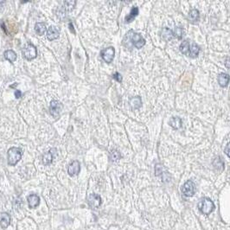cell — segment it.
<instances>
[{
	"label": "cell",
	"instance_id": "6da1fadb",
	"mask_svg": "<svg viewBox=\"0 0 230 230\" xmlns=\"http://www.w3.org/2000/svg\"><path fill=\"white\" fill-rule=\"evenodd\" d=\"M179 49H180V51L184 55H185L189 57H191V58L197 57L200 53L199 46L195 44L194 42H191L189 40H185V41L182 42Z\"/></svg>",
	"mask_w": 230,
	"mask_h": 230
},
{
	"label": "cell",
	"instance_id": "7a4b0ae2",
	"mask_svg": "<svg viewBox=\"0 0 230 230\" xmlns=\"http://www.w3.org/2000/svg\"><path fill=\"white\" fill-rule=\"evenodd\" d=\"M7 155H8V164L11 166H14L21 159L23 151L18 147H11L8 150Z\"/></svg>",
	"mask_w": 230,
	"mask_h": 230
},
{
	"label": "cell",
	"instance_id": "3957f363",
	"mask_svg": "<svg viewBox=\"0 0 230 230\" xmlns=\"http://www.w3.org/2000/svg\"><path fill=\"white\" fill-rule=\"evenodd\" d=\"M215 206L214 203L208 197H205L203 199H202L200 201V203H198V209L200 210V212L203 213V215H206L212 213L215 209Z\"/></svg>",
	"mask_w": 230,
	"mask_h": 230
},
{
	"label": "cell",
	"instance_id": "277c9868",
	"mask_svg": "<svg viewBox=\"0 0 230 230\" xmlns=\"http://www.w3.org/2000/svg\"><path fill=\"white\" fill-rule=\"evenodd\" d=\"M126 37L129 40H131L132 43L136 49H141L142 47L145 44V40L143 38V36L139 33L134 32L133 30H130L126 34Z\"/></svg>",
	"mask_w": 230,
	"mask_h": 230
},
{
	"label": "cell",
	"instance_id": "5b68a950",
	"mask_svg": "<svg viewBox=\"0 0 230 230\" xmlns=\"http://www.w3.org/2000/svg\"><path fill=\"white\" fill-rule=\"evenodd\" d=\"M22 54H23V56L28 60V61H31L33 59H35L37 55V50H36V48L33 44L31 43H27L24 48H23V50H22Z\"/></svg>",
	"mask_w": 230,
	"mask_h": 230
},
{
	"label": "cell",
	"instance_id": "8992f818",
	"mask_svg": "<svg viewBox=\"0 0 230 230\" xmlns=\"http://www.w3.org/2000/svg\"><path fill=\"white\" fill-rule=\"evenodd\" d=\"M182 192H183L184 195L186 196V197L193 196L195 192V184L192 181H190V180L187 181L185 184L183 185V187H182Z\"/></svg>",
	"mask_w": 230,
	"mask_h": 230
},
{
	"label": "cell",
	"instance_id": "52a82bcc",
	"mask_svg": "<svg viewBox=\"0 0 230 230\" xmlns=\"http://www.w3.org/2000/svg\"><path fill=\"white\" fill-rule=\"evenodd\" d=\"M155 174L157 177H160L164 182H169L170 179V175L169 174L167 170L162 164H157L155 167Z\"/></svg>",
	"mask_w": 230,
	"mask_h": 230
},
{
	"label": "cell",
	"instance_id": "ba28073f",
	"mask_svg": "<svg viewBox=\"0 0 230 230\" xmlns=\"http://www.w3.org/2000/svg\"><path fill=\"white\" fill-rule=\"evenodd\" d=\"M114 54L115 50L114 47L106 48V49H102L100 51V55H101L102 59L106 62H107V63H110V62H113L114 57Z\"/></svg>",
	"mask_w": 230,
	"mask_h": 230
},
{
	"label": "cell",
	"instance_id": "9c48e42d",
	"mask_svg": "<svg viewBox=\"0 0 230 230\" xmlns=\"http://www.w3.org/2000/svg\"><path fill=\"white\" fill-rule=\"evenodd\" d=\"M62 110V104L58 101V100H53L51 102H50V105H49V112L52 116L54 117H58L61 112Z\"/></svg>",
	"mask_w": 230,
	"mask_h": 230
},
{
	"label": "cell",
	"instance_id": "30bf717a",
	"mask_svg": "<svg viewBox=\"0 0 230 230\" xmlns=\"http://www.w3.org/2000/svg\"><path fill=\"white\" fill-rule=\"evenodd\" d=\"M101 197L97 194H91L88 197V205L93 209H98L101 205Z\"/></svg>",
	"mask_w": 230,
	"mask_h": 230
},
{
	"label": "cell",
	"instance_id": "8fae6325",
	"mask_svg": "<svg viewBox=\"0 0 230 230\" xmlns=\"http://www.w3.org/2000/svg\"><path fill=\"white\" fill-rule=\"evenodd\" d=\"M80 170V163L78 161H73L68 168V173L69 176H76Z\"/></svg>",
	"mask_w": 230,
	"mask_h": 230
},
{
	"label": "cell",
	"instance_id": "7c38bea8",
	"mask_svg": "<svg viewBox=\"0 0 230 230\" xmlns=\"http://www.w3.org/2000/svg\"><path fill=\"white\" fill-rule=\"evenodd\" d=\"M55 152H56V149H51V150H49L48 152L44 153L43 155V159H42L43 160V164H45V165L50 164L53 162Z\"/></svg>",
	"mask_w": 230,
	"mask_h": 230
},
{
	"label": "cell",
	"instance_id": "4fadbf2b",
	"mask_svg": "<svg viewBox=\"0 0 230 230\" xmlns=\"http://www.w3.org/2000/svg\"><path fill=\"white\" fill-rule=\"evenodd\" d=\"M27 200H28V204H29V209H35L40 204V197L35 194H31L29 195Z\"/></svg>",
	"mask_w": 230,
	"mask_h": 230
},
{
	"label": "cell",
	"instance_id": "5bb4252c",
	"mask_svg": "<svg viewBox=\"0 0 230 230\" xmlns=\"http://www.w3.org/2000/svg\"><path fill=\"white\" fill-rule=\"evenodd\" d=\"M59 35H60V32L55 27L50 26L47 30V38L49 41H54L57 39L59 37Z\"/></svg>",
	"mask_w": 230,
	"mask_h": 230
},
{
	"label": "cell",
	"instance_id": "9a60e30c",
	"mask_svg": "<svg viewBox=\"0 0 230 230\" xmlns=\"http://www.w3.org/2000/svg\"><path fill=\"white\" fill-rule=\"evenodd\" d=\"M10 223V215L8 213L3 212L0 215V226L2 229H6L8 228Z\"/></svg>",
	"mask_w": 230,
	"mask_h": 230
},
{
	"label": "cell",
	"instance_id": "2e32d148",
	"mask_svg": "<svg viewBox=\"0 0 230 230\" xmlns=\"http://www.w3.org/2000/svg\"><path fill=\"white\" fill-rule=\"evenodd\" d=\"M129 104H130V106L132 107V109H139V108H140L142 106L141 97H139V96L133 97L130 100Z\"/></svg>",
	"mask_w": 230,
	"mask_h": 230
},
{
	"label": "cell",
	"instance_id": "e0dca14e",
	"mask_svg": "<svg viewBox=\"0 0 230 230\" xmlns=\"http://www.w3.org/2000/svg\"><path fill=\"white\" fill-rule=\"evenodd\" d=\"M229 74H224V73H221L219 74L218 76V82H219V85L222 87V88H225L229 85Z\"/></svg>",
	"mask_w": 230,
	"mask_h": 230
},
{
	"label": "cell",
	"instance_id": "ac0fdd59",
	"mask_svg": "<svg viewBox=\"0 0 230 230\" xmlns=\"http://www.w3.org/2000/svg\"><path fill=\"white\" fill-rule=\"evenodd\" d=\"M169 125L174 129H179L182 126V119L179 117H172L169 120Z\"/></svg>",
	"mask_w": 230,
	"mask_h": 230
},
{
	"label": "cell",
	"instance_id": "d6986e66",
	"mask_svg": "<svg viewBox=\"0 0 230 230\" xmlns=\"http://www.w3.org/2000/svg\"><path fill=\"white\" fill-rule=\"evenodd\" d=\"M138 15H139V8L136 7V6H133L131 10V11H130V13H129V15H127L125 17V20L126 23H131Z\"/></svg>",
	"mask_w": 230,
	"mask_h": 230
},
{
	"label": "cell",
	"instance_id": "ffe728a7",
	"mask_svg": "<svg viewBox=\"0 0 230 230\" xmlns=\"http://www.w3.org/2000/svg\"><path fill=\"white\" fill-rule=\"evenodd\" d=\"M189 19L192 22V23H196L199 21L200 19V12L199 10L196 9L191 10L189 13Z\"/></svg>",
	"mask_w": 230,
	"mask_h": 230
},
{
	"label": "cell",
	"instance_id": "44dd1931",
	"mask_svg": "<svg viewBox=\"0 0 230 230\" xmlns=\"http://www.w3.org/2000/svg\"><path fill=\"white\" fill-rule=\"evenodd\" d=\"M161 35H162V38L165 41H169V40H171L173 38V31L171 29H170L168 28H164L162 29V33H161Z\"/></svg>",
	"mask_w": 230,
	"mask_h": 230
},
{
	"label": "cell",
	"instance_id": "7402d4cb",
	"mask_svg": "<svg viewBox=\"0 0 230 230\" xmlns=\"http://www.w3.org/2000/svg\"><path fill=\"white\" fill-rule=\"evenodd\" d=\"M35 32H36V34L38 35H44V33L47 30V28H46L45 24H43V23H37V24H35Z\"/></svg>",
	"mask_w": 230,
	"mask_h": 230
},
{
	"label": "cell",
	"instance_id": "603a6c76",
	"mask_svg": "<svg viewBox=\"0 0 230 230\" xmlns=\"http://www.w3.org/2000/svg\"><path fill=\"white\" fill-rule=\"evenodd\" d=\"M76 2L75 1H63L62 3V10L65 11H70L74 9V5H75Z\"/></svg>",
	"mask_w": 230,
	"mask_h": 230
},
{
	"label": "cell",
	"instance_id": "cb8c5ba5",
	"mask_svg": "<svg viewBox=\"0 0 230 230\" xmlns=\"http://www.w3.org/2000/svg\"><path fill=\"white\" fill-rule=\"evenodd\" d=\"M4 58L7 61H9L10 62H13L17 60V54L15 53L13 50H10V49L6 50L4 54Z\"/></svg>",
	"mask_w": 230,
	"mask_h": 230
},
{
	"label": "cell",
	"instance_id": "d4e9b609",
	"mask_svg": "<svg viewBox=\"0 0 230 230\" xmlns=\"http://www.w3.org/2000/svg\"><path fill=\"white\" fill-rule=\"evenodd\" d=\"M122 158L120 152H119L117 150H113L110 153V159L112 162H117Z\"/></svg>",
	"mask_w": 230,
	"mask_h": 230
},
{
	"label": "cell",
	"instance_id": "484cf974",
	"mask_svg": "<svg viewBox=\"0 0 230 230\" xmlns=\"http://www.w3.org/2000/svg\"><path fill=\"white\" fill-rule=\"evenodd\" d=\"M214 166H215V168L217 169V170H222L223 169H224V164H223V162L221 161V158H215V161H214Z\"/></svg>",
	"mask_w": 230,
	"mask_h": 230
},
{
	"label": "cell",
	"instance_id": "4316f807",
	"mask_svg": "<svg viewBox=\"0 0 230 230\" xmlns=\"http://www.w3.org/2000/svg\"><path fill=\"white\" fill-rule=\"evenodd\" d=\"M183 34H184V29L182 28H180V27H177L176 29L173 31V37H176L177 39H180V38H182Z\"/></svg>",
	"mask_w": 230,
	"mask_h": 230
},
{
	"label": "cell",
	"instance_id": "83f0119b",
	"mask_svg": "<svg viewBox=\"0 0 230 230\" xmlns=\"http://www.w3.org/2000/svg\"><path fill=\"white\" fill-rule=\"evenodd\" d=\"M113 78L116 80L118 82H122V76H121V74H119V73H118V72H116L114 73V74H113Z\"/></svg>",
	"mask_w": 230,
	"mask_h": 230
},
{
	"label": "cell",
	"instance_id": "f1b7e54d",
	"mask_svg": "<svg viewBox=\"0 0 230 230\" xmlns=\"http://www.w3.org/2000/svg\"><path fill=\"white\" fill-rule=\"evenodd\" d=\"M15 96H16L17 99L21 98V96H22V93H21V91H19V90H16V91H15Z\"/></svg>",
	"mask_w": 230,
	"mask_h": 230
},
{
	"label": "cell",
	"instance_id": "f546056e",
	"mask_svg": "<svg viewBox=\"0 0 230 230\" xmlns=\"http://www.w3.org/2000/svg\"><path fill=\"white\" fill-rule=\"evenodd\" d=\"M229 147H230V144H229V143L227 144V147L225 148V150H224V151L226 152V154L228 155V157H229Z\"/></svg>",
	"mask_w": 230,
	"mask_h": 230
},
{
	"label": "cell",
	"instance_id": "4dcf8cb0",
	"mask_svg": "<svg viewBox=\"0 0 230 230\" xmlns=\"http://www.w3.org/2000/svg\"><path fill=\"white\" fill-rule=\"evenodd\" d=\"M4 4H5V1H4V0H3V1H0V12H1V11H3Z\"/></svg>",
	"mask_w": 230,
	"mask_h": 230
},
{
	"label": "cell",
	"instance_id": "1f68e13d",
	"mask_svg": "<svg viewBox=\"0 0 230 230\" xmlns=\"http://www.w3.org/2000/svg\"><path fill=\"white\" fill-rule=\"evenodd\" d=\"M69 29H70V30L73 32V33H75V31H74V26H73L72 23H69Z\"/></svg>",
	"mask_w": 230,
	"mask_h": 230
},
{
	"label": "cell",
	"instance_id": "d6a6232c",
	"mask_svg": "<svg viewBox=\"0 0 230 230\" xmlns=\"http://www.w3.org/2000/svg\"><path fill=\"white\" fill-rule=\"evenodd\" d=\"M229 57H228V59H227V63H226V65H227V68H228V69H229Z\"/></svg>",
	"mask_w": 230,
	"mask_h": 230
}]
</instances>
